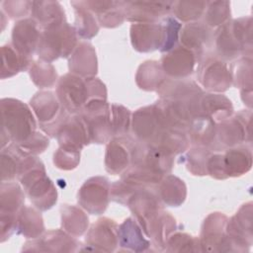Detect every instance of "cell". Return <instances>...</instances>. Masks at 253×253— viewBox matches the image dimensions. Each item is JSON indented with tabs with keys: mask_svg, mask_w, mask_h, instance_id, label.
I'll return each instance as SVG.
<instances>
[{
	"mask_svg": "<svg viewBox=\"0 0 253 253\" xmlns=\"http://www.w3.org/2000/svg\"><path fill=\"white\" fill-rule=\"evenodd\" d=\"M3 133L21 144L36 134V123L28 107L22 102L13 99L2 100Z\"/></svg>",
	"mask_w": 253,
	"mask_h": 253,
	"instance_id": "cell-1",
	"label": "cell"
},
{
	"mask_svg": "<svg viewBox=\"0 0 253 253\" xmlns=\"http://www.w3.org/2000/svg\"><path fill=\"white\" fill-rule=\"evenodd\" d=\"M42 166V162L37 159L19 178L31 201L38 208L47 210L56 202V191L45 176Z\"/></svg>",
	"mask_w": 253,
	"mask_h": 253,
	"instance_id": "cell-2",
	"label": "cell"
},
{
	"mask_svg": "<svg viewBox=\"0 0 253 253\" xmlns=\"http://www.w3.org/2000/svg\"><path fill=\"white\" fill-rule=\"evenodd\" d=\"M76 42L75 31L67 23L46 29L42 35L38 53L43 60H53L59 56H67Z\"/></svg>",
	"mask_w": 253,
	"mask_h": 253,
	"instance_id": "cell-3",
	"label": "cell"
},
{
	"mask_svg": "<svg viewBox=\"0 0 253 253\" xmlns=\"http://www.w3.org/2000/svg\"><path fill=\"white\" fill-rule=\"evenodd\" d=\"M57 97L66 111L70 113L82 111L90 101L87 80L84 81L81 77L66 74L59 80Z\"/></svg>",
	"mask_w": 253,
	"mask_h": 253,
	"instance_id": "cell-4",
	"label": "cell"
},
{
	"mask_svg": "<svg viewBox=\"0 0 253 253\" xmlns=\"http://www.w3.org/2000/svg\"><path fill=\"white\" fill-rule=\"evenodd\" d=\"M109 183L106 178H91L82 186L78 202L92 214H100L108 205Z\"/></svg>",
	"mask_w": 253,
	"mask_h": 253,
	"instance_id": "cell-5",
	"label": "cell"
},
{
	"mask_svg": "<svg viewBox=\"0 0 253 253\" xmlns=\"http://www.w3.org/2000/svg\"><path fill=\"white\" fill-rule=\"evenodd\" d=\"M173 2H122L124 14L130 21L152 22L172 10Z\"/></svg>",
	"mask_w": 253,
	"mask_h": 253,
	"instance_id": "cell-6",
	"label": "cell"
},
{
	"mask_svg": "<svg viewBox=\"0 0 253 253\" xmlns=\"http://www.w3.org/2000/svg\"><path fill=\"white\" fill-rule=\"evenodd\" d=\"M130 35L132 45L139 51H149L162 46V24L136 23L131 26Z\"/></svg>",
	"mask_w": 253,
	"mask_h": 253,
	"instance_id": "cell-7",
	"label": "cell"
},
{
	"mask_svg": "<svg viewBox=\"0 0 253 253\" xmlns=\"http://www.w3.org/2000/svg\"><path fill=\"white\" fill-rule=\"evenodd\" d=\"M199 77L202 84L209 90L223 91L230 86L232 80L224 62L216 59H207L200 66Z\"/></svg>",
	"mask_w": 253,
	"mask_h": 253,
	"instance_id": "cell-8",
	"label": "cell"
},
{
	"mask_svg": "<svg viewBox=\"0 0 253 253\" xmlns=\"http://www.w3.org/2000/svg\"><path fill=\"white\" fill-rule=\"evenodd\" d=\"M40 39L41 34L37 28V22L32 19L18 22L13 29V47L25 56L31 57Z\"/></svg>",
	"mask_w": 253,
	"mask_h": 253,
	"instance_id": "cell-9",
	"label": "cell"
},
{
	"mask_svg": "<svg viewBox=\"0 0 253 253\" xmlns=\"http://www.w3.org/2000/svg\"><path fill=\"white\" fill-rule=\"evenodd\" d=\"M134 146L129 144V141L124 138L113 139L108 147L106 154V168L114 175L122 173L129 165V160L132 159Z\"/></svg>",
	"mask_w": 253,
	"mask_h": 253,
	"instance_id": "cell-10",
	"label": "cell"
},
{
	"mask_svg": "<svg viewBox=\"0 0 253 253\" xmlns=\"http://www.w3.org/2000/svg\"><path fill=\"white\" fill-rule=\"evenodd\" d=\"M194 64L195 54L185 47H178L162 58L163 70L174 77H184L191 74Z\"/></svg>",
	"mask_w": 253,
	"mask_h": 253,
	"instance_id": "cell-11",
	"label": "cell"
},
{
	"mask_svg": "<svg viewBox=\"0 0 253 253\" xmlns=\"http://www.w3.org/2000/svg\"><path fill=\"white\" fill-rule=\"evenodd\" d=\"M33 15L45 29L63 24L64 13L57 2H33Z\"/></svg>",
	"mask_w": 253,
	"mask_h": 253,
	"instance_id": "cell-12",
	"label": "cell"
},
{
	"mask_svg": "<svg viewBox=\"0 0 253 253\" xmlns=\"http://www.w3.org/2000/svg\"><path fill=\"white\" fill-rule=\"evenodd\" d=\"M69 68L81 75H94L97 70V64L92 45L86 42L80 43L69 61Z\"/></svg>",
	"mask_w": 253,
	"mask_h": 253,
	"instance_id": "cell-13",
	"label": "cell"
},
{
	"mask_svg": "<svg viewBox=\"0 0 253 253\" xmlns=\"http://www.w3.org/2000/svg\"><path fill=\"white\" fill-rule=\"evenodd\" d=\"M200 113L211 120H224L230 116L232 106L230 101L220 95L209 94L200 99Z\"/></svg>",
	"mask_w": 253,
	"mask_h": 253,
	"instance_id": "cell-14",
	"label": "cell"
},
{
	"mask_svg": "<svg viewBox=\"0 0 253 253\" xmlns=\"http://www.w3.org/2000/svg\"><path fill=\"white\" fill-rule=\"evenodd\" d=\"M209 41L210 31L207 26L202 24H189L184 27L181 34V42H183L184 47L191 50L193 53L195 51L198 52V54H201L204 49V44H207Z\"/></svg>",
	"mask_w": 253,
	"mask_h": 253,
	"instance_id": "cell-15",
	"label": "cell"
},
{
	"mask_svg": "<svg viewBox=\"0 0 253 253\" xmlns=\"http://www.w3.org/2000/svg\"><path fill=\"white\" fill-rule=\"evenodd\" d=\"M116 223L108 218H102L93 225L86 237V241L91 245L96 242V246H116Z\"/></svg>",
	"mask_w": 253,
	"mask_h": 253,
	"instance_id": "cell-16",
	"label": "cell"
},
{
	"mask_svg": "<svg viewBox=\"0 0 253 253\" xmlns=\"http://www.w3.org/2000/svg\"><path fill=\"white\" fill-rule=\"evenodd\" d=\"M225 173L228 176L241 175L251 166V152L246 148L230 149L223 155Z\"/></svg>",
	"mask_w": 253,
	"mask_h": 253,
	"instance_id": "cell-17",
	"label": "cell"
},
{
	"mask_svg": "<svg viewBox=\"0 0 253 253\" xmlns=\"http://www.w3.org/2000/svg\"><path fill=\"white\" fill-rule=\"evenodd\" d=\"M245 123L240 119H233L228 122H224L222 126L215 128L214 136L219 139V144L223 146H232L236 143H240L245 138Z\"/></svg>",
	"mask_w": 253,
	"mask_h": 253,
	"instance_id": "cell-18",
	"label": "cell"
},
{
	"mask_svg": "<svg viewBox=\"0 0 253 253\" xmlns=\"http://www.w3.org/2000/svg\"><path fill=\"white\" fill-rule=\"evenodd\" d=\"M1 190V214H14L25 200L24 194L15 183L3 182Z\"/></svg>",
	"mask_w": 253,
	"mask_h": 253,
	"instance_id": "cell-19",
	"label": "cell"
},
{
	"mask_svg": "<svg viewBox=\"0 0 253 253\" xmlns=\"http://www.w3.org/2000/svg\"><path fill=\"white\" fill-rule=\"evenodd\" d=\"M161 199L170 206H178L185 200L186 197V187L183 181L176 177H167L160 189Z\"/></svg>",
	"mask_w": 253,
	"mask_h": 253,
	"instance_id": "cell-20",
	"label": "cell"
},
{
	"mask_svg": "<svg viewBox=\"0 0 253 253\" xmlns=\"http://www.w3.org/2000/svg\"><path fill=\"white\" fill-rule=\"evenodd\" d=\"M21 232L29 237L35 238L43 230V224L41 214L31 208H25L21 211L17 219Z\"/></svg>",
	"mask_w": 253,
	"mask_h": 253,
	"instance_id": "cell-21",
	"label": "cell"
},
{
	"mask_svg": "<svg viewBox=\"0 0 253 253\" xmlns=\"http://www.w3.org/2000/svg\"><path fill=\"white\" fill-rule=\"evenodd\" d=\"M30 63V57L18 52L14 47L7 45L2 47V76H12L22 69H26Z\"/></svg>",
	"mask_w": 253,
	"mask_h": 253,
	"instance_id": "cell-22",
	"label": "cell"
},
{
	"mask_svg": "<svg viewBox=\"0 0 253 253\" xmlns=\"http://www.w3.org/2000/svg\"><path fill=\"white\" fill-rule=\"evenodd\" d=\"M118 236L121 239L122 246H129L132 247L133 250H137L136 246L143 247V245H148V242L141 237L140 229L131 218L125 220L121 225L120 231L118 230Z\"/></svg>",
	"mask_w": 253,
	"mask_h": 253,
	"instance_id": "cell-23",
	"label": "cell"
},
{
	"mask_svg": "<svg viewBox=\"0 0 253 253\" xmlns=\"http://www.w3.org/2000/svg\"><path fill=\"white\" fill-rule=\"evenodd\" d=\"M62 217L72 219V221H62V225H64L66 230L75 235H81L88 225V217L75 207H64Z\"/></svg>",
	"mask_w": 253,
	"mask_h": 253,
	"instance_id": "cell-24",
	"label": "cell"
},
{
	"mask_svg": "<svg viewBox=\"0 0 253 253\" xmlns=\"http://www.w3.org/2000/svg\"><path fill=\"white\" fill-rule=\"evenodd\" d=\"M207 2H173L172 10L182 21L197 20L206 10Z\"/></svg>",
	"mask_w": 253,
	"mask_h": 253,
	"instance_id": "cell-25",
	"label": "cell"
},
{
	"mask_svg": "<svg viewBox=\"0 0 253 253\" xmlns=\"http://www.w3.org/2000/svg\"><path fill=\"white\" fill-rule=\"evenodd\" d=\"M79 7H75L77 11L76 22L78 27V34L84 38H91L98 32V26L93 16L90 14L89 10L86 7H83L81 2H75Z\"/></svg>",
	"mask_w": 253,
	"mask_h": 253,
	"instance_id": "cell-26",
	"label": "cell"
},
{
	"mask_svg": "<svg viewBox=\"0 0 253 253\" xmlns=\"http://www.w3.org/2000/svg\"><path fill=\"white\" fill-rule=\"evenodd\" d=\"M31 77L38 86L49 87L56 80V72L49 63L39 61L31 68Z\"/></svg>",
	"mask_w": 253,
	"mask_h": 253,
	"instance_id": "cell-27",
	"label": "cell"
},
{
	"mask_svg": "<svg viewBox=\"0 0 253 253\" xmlns=\"http://www.w3.org/2000/svg\"><path fill=\"white\" fill-rule=\"evenodd\" d=\"M206 21L210 26L221 25L230 14L228 2H207Z\"/></svg>",
	"mask_w": 253,
	"mask_h": 253,
	"instance_id": "cell-28",
	"label": "cell"
},
{
	"mask_svg": "<svg viewBox=\"0 0 253 253\" xmlns=\"http://www.w3.org/2000/svg\"><path fill=\"white\" fill-rule=\"evenodd\" d=\"M161 24L163 28V42L160 50L169 51L174 46L178 39L181 25L171 17H167Z\"/></svg>",
	"mask_w": 253,
	"mask_h": 253,
	"instance_id": "cell-29",
	"label": "cell"
},
{
	"mask_svg": "<svg viewBox=\"0 0 253 253\" xmlns=\"http://www.w3.org/2000/svg\"><path fill=\"white\" fill-rule=\"evenodd\" d=\"M111 111V124L113 134H124L128 128V110L122 106L113 105Z\"/></svg>",
	"mask_w": 253,
	"mask_h": 253,
	"instance_id": "cell-30",
	"label": "cell"
},
{
	"mask_svg": "<svg viewBox=\"0 0 253 253\" xmlns=\"http://www.w3.org/2000/svg\"><path fill=\"white\" fill-rule=\"evenodd\" d=\"M79 151L76 148L68 147V146H61L60 149H58L57 153L54 154V159L64 158L58 161H55L57 167L61 169H72L76 167V165L79 162Z\"/></svg>",
	"mask_w": 253,
	"mask_h": 253,
	"instance_id": "cell-31",
	"label": "cell"
}]
</instances>
